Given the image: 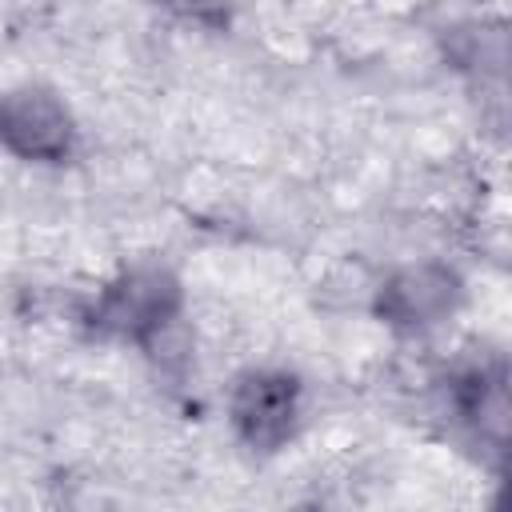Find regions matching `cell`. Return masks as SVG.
Wrapping results in <instances>:
<instances>
[{"label":"cell","instance_id":"1","mask_svg":"<svg viewBox=\"0 0 512 512\" xmlns=\"http://www.w3.org/2000/svg\"><path fill=\"white\" fill-rule=\"evenodd\" d=\"M180 312L184 288L176 272L164 264H136L124 268L112 284H104V292L88 308V324L96 336L148 348L156 336L180 324Z\"/></svg>","mask_w":512,"mask_h":512},{"label":"cell","instance_id":"2","mask_svg":"<svg viewBox=\"0 0 512 512\" xmlns=\"http://www.w3.org/2000/svg\"><path fill=\"white\" fill-rule=\"evenodd\" d=\"M0 148L24 164H64L76 152V116L60 92L16 84L0 92Z\"/></svg>","mask_w":512,"mask_h":512},{"label":"cell","instance_id":"3","mask_svg":"<svg viewBox=\"0 0 512 512\" xmlns=\"http://www.w3.org/2000/svg\"><path fill=\"white\" fill-rule=\"evenodd\" d=\"M228 420L244 448L280 452L300 424V380L280 368H248L228 392Z\"/></svg>","mask_w":512,"mask_h":512},{"label":"cell","instance_id":"4","mask_svg":"<svg viewBox=\"0 0 512 512\" xmlns=\"http://www.w3.org/2000/svg\"><path fill=\"white\" fill-rule=\"evenodd\" d=\"M464 300V280L456 268L420 260L396 268L376 288V316L400 332H424L444 324Z\"/></svg>","mask_w":512,"mask_h":512},{"label":"cell","instance_id":"5","mask_svg":"<svg viewBox=\"0 0 512 512\" xmlns=\"http://www.w3.org/2000/svg\"><path fill=\"white\" fill-rule=\"evenodd\" d=\"M452 412L464 420V428L492 452H504L508 440V384L504 364L492 368H468L452 380Z\"/></svg>","mask_w":512,"mask_h":512},{"label":"cell","instance_id":"6","mask_svg":"<svg viewBox=\"0 0 512 512\" xmlns=\"http://www.w3.org/2000/svg\"><path fill=\"white\" fill-rule=\"evenodd\" d=\"M156 4H164L168 12H176L184 20H200V24H220L224 20L216 0H156Z\"/></svg>","mask_w":512,"mask_h":512}]
</instances>
